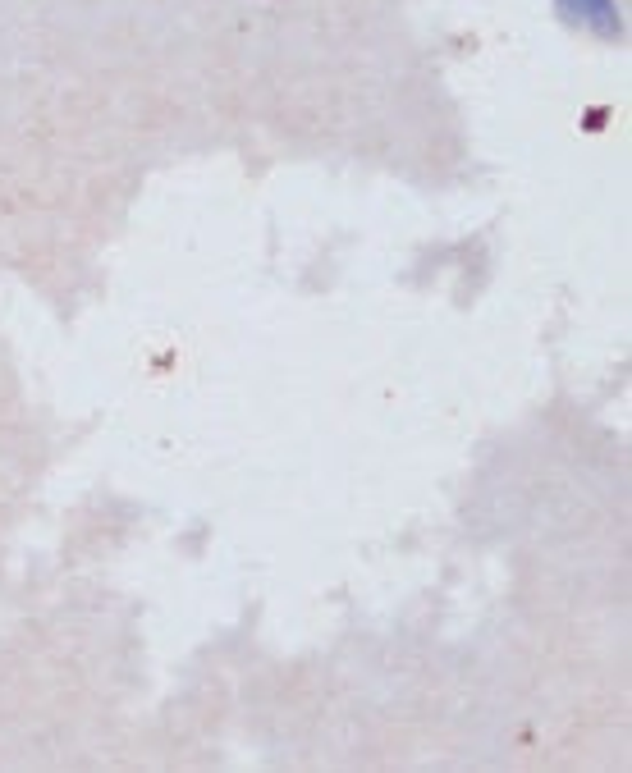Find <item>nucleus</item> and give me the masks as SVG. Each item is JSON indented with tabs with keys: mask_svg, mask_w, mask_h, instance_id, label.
I'll list each match as a JSON object with an SVG mask.
<instances>
[{
	"mask_svg": "<svg viewBox=\"0 0 632 773\" xmlns=\"http://www.w3.org/2000/svg\"><path fill=\"white\" fill-rule=\"evenodd\" d=\"M568 14L596 23L600 33H619V19H614V0H564Z\"/></svg>",
	"mask_w": 632,
	"mask_h": 773,
	"instance_id": "obj_1",
	"label": "nucleus"
}]
</instances>
